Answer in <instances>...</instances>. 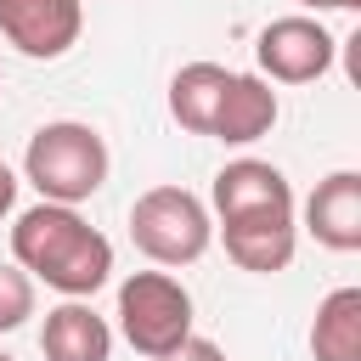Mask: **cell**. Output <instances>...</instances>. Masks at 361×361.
Listing matches in <instances>:
<instances>
[{
	"mask_svg": "<svg viewBox=\"0 0 361 361\" xmlns=\"http://www.w3.org/2000/svg\"><path fill=\"white\" fill-rule=\"evenodd\" d=\"M11 259L56 288L62 299H90L113 276V243L73 209V203H34L11 226Z\"/></svg>",
	"mask_w": 361,
	"mask_h": 361,
	"instance_id": "obj_1",
	"label": "cell"
},
{
	"mask_svg": "<svg viewBox=\"0 0 361 361\" xmlns=\"http://www.w3.org/2000/svg\"><path fill=\"white\" fill-rule=\"evenodd\" d=\"M23 175L39 186L45 203H85V197H96L107 186V141L79 118L39 124L28 135Z\"/></svg>",
	"mask_w": 361,
	"mask_h": 361,
	"instance_id": "obj_2",
	"label": "cell"
},
{
	"mask_svg": "<svg viewBox=\"0 0 361 361\" xmlns=\"http://www.w3.org/2000/svg\"><path fill=\"white\" fill-rule=\"evenodd\" d=\"M130 243L152 265H192L214 243V220L197 192L186 186H147L130 203Z\"/></svg>",
	"mask_w": 361,
	"mask_h": 361,
	"instance_id": "obj_3",
	"label": "cell"
},
{
	"mask_svg": "<svg viewBox=\"0 0 361 361\" xmlns=\"http://www.w3.org/2000/svg\"><path fill=\"white\" fill-rule=\"evenodd\" d=\"M118 333L135 355L158 361L192 333V293L169 271H135L118 282Z\"/></svg>",
	"mask_w": 361,
	"mask_h": 361,
	"instance_id": "obj_4",
	"label": "cell"
},
{
	"mask_svg": "<svg viewBox=\"0 0 361 361\" xmlns=\"http://www.w3.org/2000/svg\"><path fill=\"white\" fill-rule=\"evenodd\" d=\"M333 51H338V39L316 17H276L254 39L259 73L276 79V85H310V79H322L333 68Z\"/></svg>",
	"mask_w": 361,
	"mask_h": 361,
	"instance_id": "obj_5",
	"label": "cell"
},
{
	"mask_svg": "<svg viewBox=\"0 0 361 361\" xmlns=\"http://www.w3.org/2000/svg\"><path fill=\"white\" fill-rule=\"evenodd\" d=\"M85 6L79 0H0V34L34 62H56L79 45Z\"/></svg>",
	"mask_w": 361,
	"mask_h": 361,
	"instance_id": "obj_6",
	"label": "cell"
},
{
	"mask_svg": "<svg viewBox=\"0 0 361 361\" xmlns=\"http://www.w3.org/2000/svg\"><path fill=\"white\" fill-rule=\"evenodd\" d=\"M220 237H226L231 265H243V271H254V276H276V271H288V259H293V248H299L293 209L220 220Z\"/></svg>",
	"mask_w": 361,
	"mask_h": 361,
	"instance_id": "obj_7",
	"label": "cell"
},
{
	"mask_svg": "<svg viewBox=\"0 0 361 361\" xmlns=\"http://www.w3.org/2000/svg\"><path fill=\"white\" fill-rule=\"evenodd\" d=\"M305 231L333 254L361 248V175L355 169H333L327 180H316V192L305 197Z\"/></svg>",
	"mask_w": 361,
	"mask_h": 361,
	"instance_id": "obj_8",
	"label": "cell"
},
{
	"mask_svg": "<svg viewBox=\"0 0 361 361\" xmlns=\"http://www.w3.org/2000/svg\"><path fill=\"white\" fill-rule=\"evenodd\" d=\"M271 209H293V186L276 164L265 158H231L214 175V214L237 220V214H271Z\"/></svg>",
	"mask_w": 361,
	"mask_h": 361,
	"instance_id": "obj_9",
	"label": "cell"
},
{
	"mask_svg": "<svg viewBox=\"0 0 361 361\" xmlns=\"http://www.w3.org/2000/svg\"><path fill=\"white\" fill-rule=\"evenodd\" d=\"M276 90H271V79H259V73H231V85H226V96H220V107H214V141H226V147H248V141H259V135H271V124H276Z\"/></svg>",
	"mask_w": 361,
	"mask_h": 361,
	"instance_id": "obj_10",
	"label": "cell"
},
{
	"mask_svg": "<svg viewBox=\"0 0 361 361\" xmlns=\"http://www.w3.org/2000/svg\"><path fill=\"white\" fill-rule=\"evenodd\" d=\"M39 350H45V361H107L113 355V327L85 299H62L56 310H45Z\"/></svg>",
	"mask_w": 361,
	"mask_h": 361,
	"instance_id": "obj_11",
	"label": "cell"
},
{
	"mask_svg": "<svg viewBox=\"0 0 361 361\" xmlns=\"http://www.w3.org/2000/svg\"><path fill=\"white\" fill-rule=\"evenodd\" d=\"M226 85H231V68H220V62H186L169 79V113H175V124L192 130V135H209Z\"/></svg>",
	"mask_w": 361,
	"mask_h": 361,
	"instance_id": "obj_12",
	"label": "cell"
},
{
	"mask_svg": "<svg viewBox=\"0 0 361 361\" xmlns=\"http://www.w3.org/2000/svg\"><path fill=\"white\" fill-rule=\"evenodd\" d=\"M316 361H361V288H333L310 322Z\"/></svg>",
	"mask_w": 361,
	"mask_h": 361,
	"instance_id": "obj_13",
	"label": "cell"
},
{
	"mask_svg": "<svg viewBox=\"0 0 361 361\" xmlns=\"http://www.w3.org/2000/svg\"><path fill=\"white\" fill-rule=\"evenodd\" d=\"M34 316V276L23 265H0V333H17Z\"/></svg>",
	"mask_w": 361,
	"mask_h": 361,
	"instance_id": "obj_14",
	"label": "cell"
},
{
	"mask_svg": "<svg viewBox=\"0 0 361 361\" xmlns=\"http://www.w3.org/2000/svg\"><path fill=\"white\" fill-rule=\"evenodd\" d=\"M158 361H226V350L214 344V338H197V333H186L175 350H164Z\"/></svg>",
	"mask_w": 361,
	"mask_h": 361,
	"instance_id": "obj_15",
	"label": "cell"
},
{
	"mask_svg": "<svg viewBox=\"0 0 361 361\" xmlns=\"http://www.w3.org/2000/svg\"><path fill=\"white\" fill-rule=\"evenodd\" d=\"M11 203H17V175L6 169V158H0V220L11 214Z\"/></svg>",
	"mask_w": 361,
	"mask_h": 361,
	"instance_id": "obj_16",
	"label": "cell"
},
{
	"mask_svg": "<svg viewBox=\"0 0 361 361\" xmlns=\"http://www.w3.org/2000/svg\"><path fill=\"white\" fill-rule=\"evenodd\" d=\"M305 11H355L361 0H299Z\"/></svg>",
	"mask_w": 361,
	"mask_h": 361,
	"instance_id": "obj_17",
	"label": "cell"
},
{
	"mask_svg": "<svg viewBox=\"0 0 361 361\" xmlns=\"http://www.w3.org/2000/svg\"><path fill=\"white\" fill-rule=\"evenodd\" d=\"M0 361H11V355H6V350H0Z\"/></svg>",
	"mask_w": 361,
	"mask_h": 361,
	"instance_id": "obj_18",
	"label": "cell"
}]
</instances>
